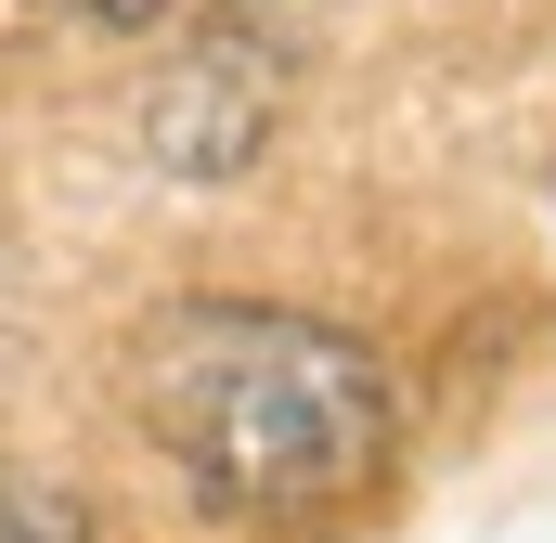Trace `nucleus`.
<instances>
[{
    "mask_svg": "<svg viewBox=\"0 0 556 543\" xmlns=\"http://www.w3.org/2000/svg\"><path fill=\"white\" fill-rule=\"evenodd\" d=\"M130 414L220 505H273V518H324L389 466L376 350L311 324V311H260V298L155 311L130 337Z\"/></svg>",
    "mask_w": 556,
    "mask_h": 543,
    "instance_id": "obj_1",
    "label": "nucleus"
},
{
    "mask_svg": "<svg viewBox=\"0 0 556 543\" xmlns=\"http://www.w3.org/2000/svg\"><path fill=\"white\" fill-rule=\"evenodd\" d=\"M260 117H273V65H260V39H207V52L142 104V142H155L181 181H220V168H247Z\"/></svg>",
    "mask_w": 556,
    "mask_h": 543,
    "instance_id": "obj_2",
    "label": "nucleus"
},
{
    "mask_svg": "<svg viewBox=\"0 0 556 543\" xmlns=\"http://www.w3.org/2000/svg\"><path fill=\"white\" fill-rule=\"evenodd\" d=\"M0 543H91V505L39 466H0Z\"/></svg>",
    "mask_w": 556,
    "mask_h": 543,
    "instance_id": "obj_3",
    "label": "nucleus"
},
{
    "mask_svg": "<svg viewBox=\"0 0 556 543\" xmlns=\"http://www.w3.org/2000/svg\"><path fill=\"white\" fill-rule=\"evenodd\" d=\"M78 13H91V26H155L168 0H78Z\"/></svg>",
    "mask_w": 556,
    "mask_h": 543,
    "instance_id": "obj_4",
    "label": "nucleus"
}]
</instances>
